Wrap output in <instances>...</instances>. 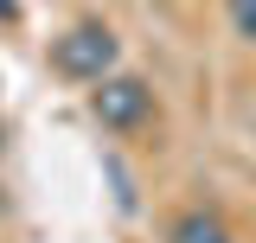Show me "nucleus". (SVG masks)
<instances>
[{"instance_id": "nucleus-3", "label": "nucleus", "mask_w": 256, "mask_h": 243, "mask_svg": "<svg viewBox=\"0 0 256 243\" xmlns=\"http://www.w3.org/2000/svg\"><path fill=\"white\" fill-rule=\"evenodd\" d=\"M166 243H230V230H224L218 212H186V218H173V237Z\"/></svg>"}, {"instance_id": "nucleus-7", "label": "nucleus", "mask_w": 256, "mask_h": 243, "mask_svg": "<svg viewBox=\"0 0 256 243\" xmlns=\"http://www.w3.org/2000/svg\"><path fill=\"white\" fill-rule=\"evenodd\" d=\"M0 212H6V192H0Z\"/></svg>"}, {"instance_id": "nucleus-2", "label": "nucleus", "mask_w": 256, "mask_h": 243, "mask_svg": "<svg viewBox=\"0 0 256 243\" xmlns=\"http://www.w3.org/2000/svg\"><path fill=\"white\" fill-rule=\"evenodd\" d=\"M90 116L109 134H128V128H141L154 116V90L141 77H128V70H109V77H96V90H90Z\"/></svg>"}, {"instance_id": "nucleus-6", "label": "nucleus", "mask_w": 256, "mask_h": 243, "mask_svg": "<svg viewBox=\"0 0 256 243\" xmlns=\"http://www.w3.org/2000/svg\"><path fill=\"white\" fill-rule=\"evenodd\" d=\"M0 148H6V122H0Z\"/></svg>"}, {"instance_id": "nucleus-1", "label": "nucleus", "mask_w": 256, "mask_h": 243, "mask_svg": "<svg viewBox=\"0 0 256 243\" xmlns=\"http://www.w3.org/2000/svg\"><path fill=\"white\" fill-rule=\"evenodd\" d=\"M122 58V38L102 26V20H84V26H70L64 38H52V70L70 77V84H96V77H109Z\"/></svg>"}, {"instance_id": "nucleus-5", "label": "nucleus", "mask_w": 256, "mask_h": 243, "mask_svg": "<svg viewBox=\"0 0 256 243\" xmlns=\"http://www.w3.org/2000/svg\"><path fill=\"white\" fill-rule=\"evenodd\" d=\"M0 20H20V0H0Z\"/></svg>"}, {"instance_id": "nucleus-4", "label": "nucleus", "mask_w": 256, "mask_h": 243, "mask_svg": "<svg viewBox=\"0 0 256 243\" xmlns=\"http://www.w3.org/2000/svg\"><path fill=\"white\" fill-rule=\"evenodd\" d=\"M224 6H230V26L256 45V0H224Z\"/></svg>"}]
</instances>
